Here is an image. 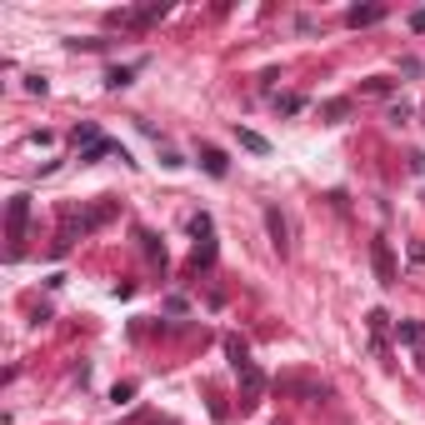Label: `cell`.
Wrapping results in <instances>:
<instances>
[{
    "label": "cell",
    "mask_w": 425,
    "mask_h": 425,
    "mask_svg": "<svg viewBox=\"0 0 425 425\" xmlns=\"http://www.w3.org/2000/svg\"><path fill=\"white\" fill-rule=\"evenodd\" d=\"M265 226H271V245L285 255V250H290V230H285V216H281L276 205H265Z\"/></svg>",
    "instance_id": "1"
},
{
    "label": "cell",
    "mask_w": 425,
    "mask_h": 425,
    "mask_svg": "<svg viewBox=\"0 0 425 425\" xmlns=\"http://www.w3.org/2000/svg\"><path fill=\"white\" fill-rule=\"evenodd\" d=\"M370 255H376L381 281H386V285H395V260H390V245H386V240H376V245H370Z\"/></svg>",
    "instance_id": "2"
},
{
    "label": "cell",
    "mask_w": 425,
    "mask_h": 425,
    "mask_svg": "<svg viewBox=\"0 0 425 425\" xmlns=\"http://www.w3.org/2000/svg\"><path fill=\"white\" fill-rule=\"evenodd\" d=\"M395 340L400 345H425V321H395Z\"/></svg>",
    "instance_id": "3"
},
{
    "label": "cell",
    "mask_w": 425,
    "mask_h": 425,
    "mask_svg": "<svg viewBox=\"0 0 425 425\" xmlns=\"http://www.w3.org/2000/svg\"><path fill=\"white\" fill-rule=\"evenodd\" d=\"M235 140H240L250 155H271V140H265L260 130H245V125H235Z\"/></svg>",
    "instance_id": "4"
},
{
    "label": "cell",
    "mask_w": 425,
    "mask_h": 425,
    "mask_svg": "<svg viewBox=\"0 0 425 425\" xmlns=\"http://www.w3.org/2000/svg\"><path fill=\"white\" fill-rule=\"evenodd\" d=\"M25 216H30V200L16 195V200H11V235H16V240H20V230H25Z\"/></svg>",
    "instance_id": "5"
},
{
    "label": "cell",
    "mask_w": 425,
    "mask_h": 425,
    "mask_svg": "<svg viewBox=\"0 0 425 425\" xmlns=\"http://www.w3.org/2000/svg\"><path fill=\"white\" fill-rule=\"evenodd\" d=\"M381 16H386V11H381V6H355V11H350V16H345V20H350V25H376V20H381Z\"/></svg>",
    "instance_id": "6"
},
{
    "label": "cell",
    "mask_w": 425,
    "mask_h": 425,
    "mask_svg": "<svg viewBox=\"0 0 425 425\" xmlns=\"http://www.w3.org/2000/svg\"><path fill=\"white\" fill-rule=\"evenodd\" d=\"M200 166H205L210 175H216V180H221V175H226V155H221V150H210V145H205V150H200Z\"/></svg>",
    "instance_id": "7"
},
{
    "label": "cell",
    "mask_w": 425,
    "mask_h": 425,
    "mask_svg": "<svg viewBox=\"0 0 425 425\" xmlns=\"http://www.w3.org/2000/svg\"><path fill=\"white\" fill-rule=\"evenodd\" d=\"M155 16H166V6H140V11H125L121 20H125V25H145V20H155Z\"/></svg>",
    "instance_id": "8"
},
{
    "label": "cell",
    "mask_w": 425,
    "mask_h": 425,
    "mask_svg": "<svg viewBox=\"0 0 425 425\" xmlns=\"http://www.w3.org/2000/svg\"><path fill=\"white\" fill-rule=\"evenodd\" d=\"M100 140H105V135H100L90 121H80V125H75V145H85V150H90V145H100Z\"/></svg>",
    "instance_id": "9"
},
{
    "label": "cell",
    "mask_w": 425,
    "mask_h": 425,
    "mask_svg": "<svg viewBox=\"0 0 425 425\" xmlns=\"http://www.w3.org/2000/svg\"><path fill=\"white\" fill-rule=\"evenodd\" d=\"M235 370H240V381H245V390H250V395H255V390L265 386V376H260V370H255L250 360H245V365H235Z\"/></svg>",
    "instance_id": "10"
},
{
    "label": "cell",
    "mask_w": 425,
    "mask_h": 425,
    "mask_svg": "<svg viewBox=\"0 0 425 425\" xmlns=\"http://www.w3.org/2000/svg\"><path fill=\"white\" fill-rule=\"evenodd\" d=\"M140 66H121V70H111V75H105V85H111V90H121V85H130V75H135Z\"/></svg>",
    "instance_id": "11"
},
{
    "label": "cell",
    "mask_w": 425,
    "mask_h": 425,
    "mask_svg": "<svg viewBox=\"0 0 425 425\" xmlns=\"http://www.w3.org/2000/svg\"><path fill=\"white\" fill-rule=\"evenodd\" d=\"M111 150H121V145H111V140H100V145H90V150H80V161L90 166V161H100V155H111Z\"/></svg>",
    "instance_id": "12"
},
{
    "label": "cell",
    "mask_w": 425,
    "mask_h": 425,
    "mask_svg": "<svg viewBox=\"0 0 425 425\" xmlns=\"http://www.w3.org/2000/svg\"><path fill=\"white\" fill-rule=\"evenodd\" d=\"M410 265H415V271H425V240H410Z\"/></svg>",
    "instance_id": "13"
},
{
    "label": "cell",
    "mask_w": 425,
    "mask_h": 425,
    "mask_svg": "<svg viewBox=\"0 0 425 425\" xmlns=\"http://www.w3.org/2000/svg\"><path fill=\"white\" fill-rule=\"evenodd\" d=\"M410 25H415V30H425V11H415V16H410Z\"/></svg>",
    "instance_id": "14"
}]
</instances>
